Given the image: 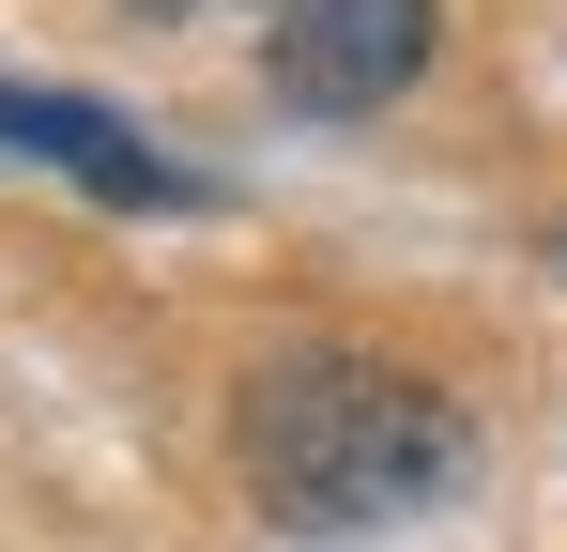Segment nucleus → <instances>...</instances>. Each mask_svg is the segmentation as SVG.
I'll use <instances>...</instances> for the list:
<instances>
[{"mask_svg":"<svg viewBox=\"0 0 567 552\" xmlns=\"http://www.w3.org/2000/svg\"><path fill=\"white\" fill-rule=\"evenodd\" d=\"M246 476L277 522H414L461 491V415L414 384V368H369V354H277L246 384Z\"/></svg>","mask_w":567,"mask_h":552,"instance_id":"f257e3e1","label":"nucleus"},{"mask_svg":"<svg viewBox=\"0 0 567 552\" xmlns=\"http://www.w3.org/2000/svg\"><path fill=\"white\" fill-rule=\"evenodd\" d=\"M430 31H445L430 0H261V78L322 123H369L430 78Z\"/></svg>","mask_w":567,"mask_h":552,"instance_id":"f03ea898","label":"nucleus"},{"mask_svg":"<svg viewBox=\"0 0 567 552\" xmlns=\"http://www.w3.org/2000/svg\"><path fill=\"white\" fill-rule=\"evenodd\" d=\"M0 139L47 154V170H78L93 200H123V215H185V200H199L169 154H138V139H123L107 108H78V92H16V78H0Z\"/></svg>","mask_w":567,"mask_h":552,"instance_id":"7ed1b4c3","label":"nucleus"},{"mask_svg":"<svg viewBox=\"0 0 567 552\" xmlns=\"http://www.w3.org/2000/svg\"><path fill=\"white\" fill-rule=\"evenodd\" d=\"M138 16H199V0H138Z\"/></svg>","mask_w":567,"mask_h":552,"instance_id":"20e7f679","label":"nucleus"}]
</instances>
